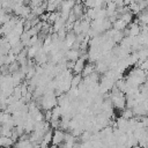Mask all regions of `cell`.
<instances>
[{"label": "cell", "instance_id": "cell-1", "mask_svg": "<svg viewBox=\"0 0 148 148\" xmlns=\"http://www.w3.org/2000/svg\"><path fill=\"white\" fill-rule=\"evenodd\" d=\"M64 138H65V131L62 130H54L53 131V134H52V141L51 143L54 145V146H58L59 143L64 142Z\"/></svg>", "mask_w": 148, "mask_h": 148}, {"label": "cell", "instance_id": "cell-2", "mask_svg": "<svg viewBox=\"0 0 148 148\" xmlns=\"http://www.w3.org/2000/svg\"><path fill=\"white\" fill-rule=\"evenodd\" d=\"M88 57H80L75 62H74V67L72 69V72H74L75 74H81L83 67H84V61Z\"/></svg>", "mask_w": 148, "mask_h": 148}, {"label": "cell", "instance_id": "cell-3", "mask_svg": "<svg viewBox=\"0 0 148 148\" xmlns=\"http://www.w3.org/2000/svg\"><path fill=\"white\" fill-rule=\"evenodd\" d=\"M65 58L67 59V60H71V61H76L77 59H79V50H72V49H69L68 51H66L65 52Z\"/></svg>", "mask_w": 148, "mask_h": 148}, {"label": "cell", "instance_id": "cell-4", "mask_svg": "<svg viewBox=\"0 0 148 148\" xmlns=\"http://www.w3.org/2000/svg\"><path fill=\"white\" fill-rule=\"evenodd\" d=\"M92 72H95V65H92L91 62H89V64L84 65V67H83V69H82V72H81V76H82V77H87V76H89Z\"/></svg>", "mask_w": 148, "mask_h": 148}, {"label": "cell", "instance_id": "cell-5", "mask_svg": "<svg viewBox=\"0 0 148 148\" xmlns=\"http://www.w3.org/2000/svg\"><path fill=\"white\" fill-rule=\"evenodd\" d=\"M14 146V141L8 136H0V148H10Z\"/></svg>", "mask_w": 148, "mask_h": 148}, {"label": "cell", "instance_id": "cell-6", "mask_svg": "<svg viewBox=\"0 0 148 148\" xmlns=\"http://www.w3.org/2000/svg\"><path fill=\"white\" fill-rule=\"evenodd\" d=\"M112 25H113V29L117 30V31H121V30H124V29L127 27V24H126L124 21H121V20H116V21L112 23Z\"/></svg>", "mask_w": 148, "mask_h": 148}, {"label": "cell", "instance_id": "cell-7", "mask_svg": "<svg viewBox=\"0 0 148 148\" xmlns=\"http://www.w3.org/2000/svg\"><path fill=\"white\" fill-rule=\"evenodd\" d=\"M82 81V76L81 74H75L72 80H71V88H77V86L80 84V82Z\"/></svg>", "mask_w": 148, "mask_h": 148}, {"label": "cell", "instance_id": "cell-8", "mask_svg": "<svg viewBox=\"0 0 148 148\" xmlns=\"http://www.w3.org/2000/svg\"><path fill=\"white\" fill-rule=\"evenodd\" d=\"M133 117H134V116H133L132 109H128V108L123 109V111H121V118L128 120V119H131V118H133Z\"/></svg>", "mask_w": 148, "mask_h": 148}, {"label": "cell", "instance_id": "cell-9", "mask_svg": "<svg viewBox=\"0 0 148 148\" xmlns=\"http://www.w3.org/2000/svg\"><path fill=\"white\" fill-rule=\"evenodd\" d=\"M132 148H142V147H140V146L136 145V146H134V147H132Z\"/></svg>", "mask_w": 148, "mask_h": 148}]
</instances>
